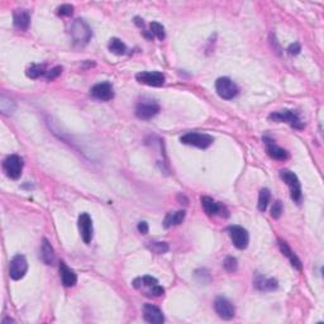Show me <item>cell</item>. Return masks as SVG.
Segmentation results:
<instances>
[{
    "label": "cell",
    "mask_w": 324,
    "mask_h": 324,
    "mask_svg": "<svg viewBox=\"0 0 324 324\" xmlns=\"http://www.w3.org/2000/svg\"><path fill=\"white\" fill-rule=\"evenodd\" d=\"M70 34L72 37L73 42L80 46H84L91 40L93 32H91V28L84 19H75L71 24Z\"/></svg>",
    "instance_id": "6da1fadb"
},
{
    "label": "cell",
    "mask_w": 324,
    "mask_h": 324,
    "mask_svg": "<svg viewBox=\"0 0 324 324\" xmlns=\"http://www.w3.org/2000/svg\"><path fill=\"white\" fill-rule=\"evenodd\" d=\"M270 121L277 122V123H288L295 130H303L304 124L300 121L298 114L294 110H280V112H275V113L270 114Z\"/></svg>",
    "instance_id": "7a4b0ae2"
},
{
    "label": "cell",
    "mask_w": 324,
    "mask_h": 324,
    "mask_svg": "<svg viewBox=\"0 0 324 324\" xmlns=\"http://www.w3.org/2000/svg\"><path fill=\"white\" fill-rule=\"evenodd\" d=\"M180 142L188 146H194L197 148H208L213 142L214 138L211 135L206 134V133H196V132H190L184 134L180 138Z\"/></svg>",
    "instance_id": "3957f363"
},
{
    "label": "cell",
    "mask_w": 324,
    "mask_h": 324,
    "mask_svg": "<svg viewBox=\"0 0 324 324\" xmlns=\"http://www.w3.org/2000/svg\"><path fill=\"white\" fill-rule=\"evenodd\" d=\"M23 158L18 155H10L4 160L3 170L6 174V176L13 180H18L22 176L23 171Z\"/></svg>",
    "instance_id": "277c9868"
},
{
    "label": "cell",
    "mask_w": 324,
    "mask_h": 324,
    "mask_svg": "<svg viewBox=\"0 0 324 324\" xmlns=\"http://www.w3.org/2000/svg\"><path fill=\"white\" fill-rule=\"evenodd\" d=\"M280 178L289 186L291 199L294 201H300V199H302V185H300L298 176L290 170H281L280 171Z\"/></svg>",
    "instance_id": "5b68a950"
},
{
    "label": "cell",
    "mask_w": 324,
    "mask_h": 324,
    "mask_svg": "<svg viewBox=\"0 0 324 324\" xmlns=\"http://www.w3.org/2000/svg\"><path fill=\"white\" fill-rule=\"evenodd\" d=\"M215 90L222 99L231 100L238 94V86L229 77H219L215 81Z\"/></svg>",
    "instance_id": "8992f818"
},
{
    "label": "cell",
    "mask_w": 324,
    "mask_h": 324,
    "mask_svg": "<svg viewBox=\"0 0 324 324\" xmlns=\"http://www.w3.org/2000/svg\"><path fill=\"white\" fill-rule=\"evenodd\" d=\"M28 271V262L23 255H17L11 259L9 265V276L13 280H20Z\"/></svg>",
    "instance_id": "52a82bcc"
},
{
    "label": "cell",
    "mask_w": 324,
    "mask_h": 324,
    "mask_svg": "<svg viewBox=\"0 0 324 324\" xmlns=\"http://www.w3.org/2000/svg\"><path fill=\"white\" fill-rule=\"evenodd\" d=\"M229 237H231L232 242L238 250H245L247 248L248 243H250V234L243 227L241 226H232L228 228Z\"/></svg>",
    "instance_id": "ba28073f"
},
{
    "label": "cell",
    "mask_w": 324,
    "mask_h": 324,
    "mask_svg": "<svg viewBox=\"0 0 324 324\" xmlns=\"http://www.w3.org/2000/svg\"><path fill=\"white\" fill-rule=\"evenodd\" d=\"M137 81L148 86H162L165 84V75L158 71H143L135 75Z\"/></svg>",
    "instance_id": "9c48e42d"
},
{
    "label": "cell",
    "mask_w": 324,
    "mask_h": 324,
    "mask_svg": "<svg viewBox=\"0 0 324 324\" xmlns=\"http://www.w3.org/2000/svg\"><path fill=\"white\" fill-rule=\"evenodd\" d=\"M214 309L217 312L218 316L224 321H231L236 314V309H234L233 304L226 298H217L214 302Z\"/></svg>",
    "instance_id": "30bf717a"
},
{
    "label": "cell",
    "mask_w": 324,
    "mask_h": 324,
    "mask_svg": "<svg viewBox=\"0 0 324 324\" xmlns=\"http://www.w3.org/2000/svg\"><path fill=\"white\" fill-rule=\"evenodd\" d=\"M160 105L153 102H141L135 107V116L139 119H151L157 116Z\"/></svg>",
    "instance_id": "8fae6325"
},
{
    "label": "cell",
    "mask_w": 324,
    "mask_h": 324,
    "mask_svg": "<svg viewBox=\"0 0 324 324\" xmlns=\"http://www.w3.org/2000/svg\"><path fill=\"white\" fill-rule=\"evenodd\" d=\"M79 228L81 233L82 240L86 245L91 242L93 240V220L88 213H81L79 217Z\"/></svg>",
    "instance_id": "7c38bea8"
},
{
    "label": "cell",
    "mask_w": 324,
    "mask_h": 324,
    "mask_svg": "<svg viewBox=\"0 0 324 324\" xmlns=\"http://www.w3.org/2000/svg\"><path fill=\"white\" fill-rule=\"evenodd\" d=\"M91 95L94 96L98 100H102V102H108L110 99H113L114 96V90L112 84L109 82H100V84H96L95 86L91 88Z\"/></svg>",
    "instance_id": "4fadbf2b"
},
{
    "label": "cell",
    "mask_w": 324,
    "mask_h": 324,
    "mask_svg": "<svg viewBox=\"0 0 324 324\" xmlns=\"http://www.w3.org/2000/svg\"><path fill=\"white\" fill-rule=\"evenodd\" d=\"M263 143H265L266 151H267L268 156H270L271 158H273V160L285 161L289 157L288 152H286L284 148L277 146L273 139L268 138V137H263Z\"/></svg>",
    "instance_id": "5bb4252c"
},
{
    "label": "cell",
    "mask_w": 324,
    "mask_h": 324,
    "mask_svg": "<svg viewBox=\"0 0 324 324\" xmlns=\"http://www.w3.org/2000/svg\"><path fill=\"white\" fill-rule=\"evenodd\" d=\"M143 317L146 322L152 324H162L165 322L164 313L161 312L160 308L153 304H146L143 307Z\"/></svg>",
    "instance_id": "9a60e30c"
},
{
    "label": "cell",
    "mask_w": 324,
    "mask_h": 324,
    "mask_svg": "<svg viewBox=\"0 0 324 324\" xmlns=\"http://www.w3.org/2000/svg\"><path fill=\"white\" fill-rule=\"evenodd\" d=\"M13 23H14L15 28L20 29V31H27L31 24V14L27 9H15L14 14H13Z\"/></svg>",
    "instance_id": "2e32d148"
},
{
    "label": "cell",
    "mask_w": 324,
    "mask_h": 324,
    "mask_svg": "<svg viewBox=\"0 0 324 324\" xmlns=\"http://www.w3.org/2000/svg\"><path fill=\"white\" fill-rule=\"evenodd\" d=\"M60 275H61L62 284L67 286V288H71V286H75L77 282V275L73 272L71 268L67 267L64 261L60 262Z\"/></svg>",
    "instance_id": "e0dca14e"
},
{
    "label": "cell",
    "mask_w": 324,
    "mask_h": 324,
    "mask_svg": "<svg viewBox=\"0 0 324 324\" xmlns=\"http://www.w3.org/2000/svg\"><path fill=\"white\" fill-rule=\"evenodd\" d=\"M279 247H280V251L282 252V255H284L285 257H288V259H289L291 266H293L294 268H296V270H302V268H303L302 261H300V259L296 256L295 252H293V250L289 247L288 243L285 242V241L279 240Z\"/></svg>",
    "instance_id": "ac0fdd59"
},
{
    "label": "cell",
    "mask_w": 324,
    "mask_h": 324,
    "mask_svg": "<svg viewBox=\"0 0 324 324\" xmlns=\"http://www.w3.org/2000/svg\"><path fill=\"white\" fill-rule=\"evenodd\" d=\"M201 205H203L204 211H205L208 215H217L222 214V211L224 210V206L222 204H219L218 201H215L214 199H211L209 196H203L201 197Z\"/></svg>",
    "instance_id": "d6986e66"
},
{
    "label": "cell",
    "mask_w": 324,
    "mask_h": 324,
    "mask_svg": "<svg viewBox=\"0 0 324 324\" xmlns=\"http://www.w3.org/2000/svg\"><path fill=\"white\" fill-rule=\"evenodd\" d=\"M255 286L259 291H273L277 289L279 282H277L276 279H272V277H265L259 275L255 280Z\"/></svg>",
    "instance_id": "ffe728a7"
},
{
    "label": "cell",
    "mask_w": 324,
    "mask_h": 324,
    "mask_svg": "<svg viewBox=\"0 0 324 324\" xmlns=\"http://www.w3.org/2000/svg\"><path fill=\"white\" fill-rule=\"evenodd\" d=\"M185 219V210H178L174 213H169L165 217L164 220V227L165 228H170V227L179 226L183 223V220Z\"/></svg>",
    "instance_id": "44dd1931"
},
{
    "label": "cell",
    "mask_w": 324,
    "mask_h": 324,
    "mask_svg": "<svg viewBox=\"0 0 324 324\" xmlns=\"http://www.w3.org/2000/svg\"><path fill=\"white\" fill-rule=\"evenodd\" d=\"M41 257H42V261L46 263V265H54L55 263V251L54 247L51 246V243L48 242L47 240H43L42 247H41Z\"/></svg>",
    "instance_id": "7402d4cb"
},
{
    "label": "cell",
    "mask_w": 324,
    "mask_h": 324,
    "mask_svg": "<svg viewBox=\"0 0 324 324\" xmlns=\"http://www.w3.org/2000/svg\"><path fill=\"white\" fill-rule=\"evenodd\" d=\"M109 51L114 55H124L127 52V46L124 45L119 38H112L109 42Z\"/></svg>",
    "instance_id": "603a6c76"
},
{
    "label": "cell",
    "mask_w": 324,
    "mask_h": 324,
    "mask_svg": "<svg viewBox=\"0 0 324 324\" xmlns=\"http://www.w3.org/2000/svg\"><path fill=\"white\" fill-rule=\"evenodd\" d=\"M270 199H271V193L268 189H261V192H259V211H265L266 208H267L268 203H270Z\"/></svg>",
    "instance_id": "cb8c5ba5"
},
{
    "label": "cell",
    "mask_w": 324,
    "mask_h": 324,
    "mask_svg": "<svg viewBox=\"0 0 324 324\" xmlns=\"http://www.w3.org/2000/svg\"><path fill=\"white\" fill-rule=\"evenodd\" d=\"M0 109L4 114H11L15 109V104L13 100H10L9 98H6L4 94H1L0 96Z\"/></svg>",
    "instance_id": "d4e9b609"
},
{
    "label": "cell",
    "mask_w": 324,
    "mask_h": 324,
    "mask_svg": "<svg viewBox=\"0 0 324 324\" xmlns=\"http://www.w3.org/2000/svg\"><path fill=\"white\" fill-rule=\"evenodd\" d=\"M46 68L45 65H31L28 68H27V76L31 77V79H38L42 75H46Z\"/></svg>",
    "instance_id": "484cf974"
},
{
    "label": "cell",
    "mask_w": 324,
    "mask_h": 324,
    "mask_svg": "<svg viewBox=\"0 0 324 324\" xmlns=\"http://www.w3.org/2000/svg\"><path fill=\"white\" fill-rule=\"evenodd\" d=\"M147 247L157 255L166 254L169 251V245L166 242H149Z\"/></svg>",
    "instance_id": "4316f807"
},
{
    "label": "cell",
    "mask_w": 324,
    "mask_h": 324,
    "mask_svg": "<svg viewBox=\"0 0 324 324\" xmlns=\"http://www.w3.org/2000/svg\"><path fill=\"white\" fill-rule=\"evenodd\" d=\"M151 34L156 36L160 41H162L165 38V28L162 24L157 22H152L151 23Z\"/></svg>",
    "instance_id": "83f0119b"
},
{
    "label": "cell",
    "mask_w": 324,
    "mask_h": 324,
    "mask_svg": "<svg viewBox=\"0 0 324 324\" xmlns=\"http://www.w3.org/2000/svg\"><path fill=\"white\" fill-rule=\"evenodd\" d=\"M223 266H224V268H226L228 272H234V271L237 270V267H238V261H237V259H234V257H227V259H224V262H223Z\"/></svg>",
    "instance_id": "f1b7e54d"
},
{
    "label": "cell",
    "mask_w": 324,
    "mask_h": 324,
    "mask_svg": "<svg viewBox=\"0 0 324 324\" xmlns=\"http://www.w3.org/2000/svg\"><path fill=\"white\" fill-rule=\"evenodd\" d=\"M282 210H284V208H282V203L280 200H276L275 203H273L272 209H271V217H272L273 219H279L282 214Z\"/></svg>",
    "instance_id": "f546056e"
},
{
    "label": "cell",
    "mask_w": 324,
    "mask_h": 324,
    "mask_svg": "<svg viewBox=\"0 0 324 324\" xmlns=\"http://www.w3.org/2000/svg\"><path fill=\"white\" fill-rule=\"evenodd\" d=\"M61 73H62V67L61 66H56V67L51 68V70H48L47 72H46L45 76L48 81H52V80L57 79V77H59Z\"/></svg>",
    "instance_id": "4dcf8cb0"
},
{
    "label": "cell",
    "mask_w": 324,
    "mask_h": 324,
    "mask_svg": "<svg viewBox=\"0 0 324 324\" xmlns=\"http://www.w3.org/2000/svg\"><path fill=\"white\" fill-rule=\"evenodd\" d=\"M73 11V6L70 4H62L57 8V14L59 15H71Z\"/></svg>",
    "instance_id": "1f68e13d"
},
{
    "label": "cell",
    "mask_w": 324,
    "mask_h": 324,
    "mask_svg": "<svg viewBox=\"0 0 324 324\" xmlns=\"http://www.w3.org/2000/svg\"><path fill=\"white\" fill-rule=\"evenodd\" d=\"M300 51H302V47H300V45H299L298 42L293 43V45L289 46L288 48V52L290 55H298Z\"/></svg>",
    "instance_id": "d6a6232c"
},
{
    "label": "cell",
    "mask_w": 324,
    "mask_h": 324,
    "mask_svg": "<svg viewBox=\"0 0 324 324\" xmlns=\"http://www.w3.org/2000/svg\"><path fill=\"white\" fill-rule=\"evenodd\" d=\"M137 228H138V232L141 234L148 233V224H147L146 222H139L138 227H137Z\"/></svg>",
    "instance_id": "836d02e7"
}]
</instances>
